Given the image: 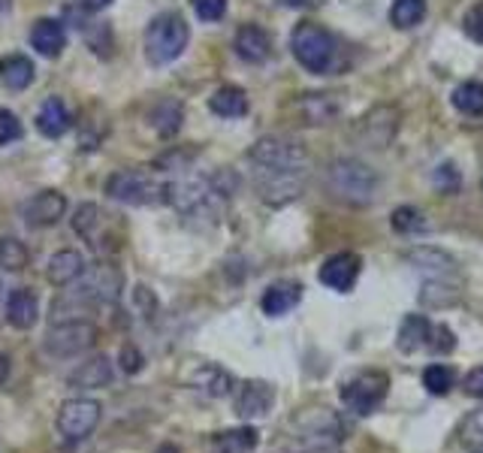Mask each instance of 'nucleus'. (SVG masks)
<instances>
[{"label":"nucleus","instance_id":"2","mask_svg":"<svg viewBox=\"0 0 483 453\" xmlns=\"http://www.w3.org/2000/svg\"><path fill=\"white\" fill-rule=\"evenodd\" d=\"M290 52L309 73L327 76L339 61V46L327 27L314 22H299L290 34Z\"/></svg>","mask_w":483,"mask_h":453},{"label":"nucleus","instance_id":"39","mask_svg":"<svg viewBox=\"0 0 483 453\" xmlns=\"http://www.w3.org/2000/svg\"><path fill=\"white\" fill-rule=\"evenodd\" d=\"M457 170H453L450 163H445V166H438V173H436V184L441 191H447V194H453L457 191Z\"/></svg>","mask_w":483,"mask_h":453},{"label":"nucleus","instance_id":"36","mask_svg":"<svg viewBox=\"0 0 483 453\" xmlns=\"http://www.w3.org/2000/svg\"><path fill=\"white\" fill-rule=\"evenodd\" d=\"M194 13L203 18V22H218L226 13V0H194Z\"/></svg>","mask_w":483,"mask_h":453},{"label":"nucleus","instance_id":"34","mask_svg":"<svg viewBox=\"0 0 483 453\" xmlns=\"http://www.w3.org/2000/svg\"><path fill=\"white\" fill-rule=\"evenodd\" d=\"M390 224H393V230H399V233H417V230H423V226H426L423 215L414 209V205H402V209L393 212Z\"/></svg>","mask_w":483,"mask_h":453},{"label":"nucleus","instance_id":"35","mask_svg":"<svg viewBox=\"0 0 483 453\" xmlns=\"http://www.w3.org/2000/svg\"><path fill=\"white\" fill-rule=\"evenodd\" d=\"M462 31L475 39V43H483V0L466 13V18H462Z\"/></svg>","mask_w":483,"mask_h":453},{"label":"nucleus","instance_id":"25","mask_svg":"<svg viewBox=\"0 0 483 453\" xmlns=\"http://www.w3.org/2000/svg\"><path fill=\"white\" fill-rule=\"evenodd\" d=\"M209 110L221 118H242L245 112H248V97H245L242 88L224 85L209 97Z\"/></svg>","mask_w":483,"mask_h":453},{"label":"nucleus","instance_id":"41","mask_svg":"<svg viewBox=\"0 0 483 453\" xmlns=\"http://www.w3.org/2000/svg\"><path fill=\"white\" fill-rule=\"evenodd\" d=\"M466 393L468 396H475V399H483V366L471 369L466 375Z\"/></svg>","mask_w":483,"mask_h":453},{"label":"nucleus","instance_id":"42","mask_svg":"<svg viewBox=\"0 0 483 453\" xmlns=\"http://www.w3.org/2000/svg\"><path fill=\"white\" fill-rule=\"evenodd\" d=\"M9 369H13V363H9L6 353H0V384L9 378Z\"/></svg>","mask_w":483,"mask_h":453},{"label":"nucleus","instance_id":"38","mask_svg":"<svg viewBox=\"0 0 483 453\" xmlns=\"http://www.w3.org/2000/svg\"><path fill=\"white\" fill-rule=\"evenodd\" d=\"M453 348H457V342H453V332L447 327H432V344L429 351L436 353H450Z\"/></svg>","mask_w":483,"mask_h":453},{"label":"nucleus","instance_id":"26","mask_svg":"<svg viewBox=\"0 0 483 453\" xmlns=\"http://www.w3.org/2000/svg\"><path fill=\"white\" fill-rule=\"evenodd\" d=\"M191 384H194V390H200V393H205V396L218 399V396H226V393H230L233 378L226 375L224 369L212 366V363H203V366H196Z\"/></svg>","mask_w":483,"mask_h":453},{"label":"nucleus","instance_id":"45","mask_svg":"<svg viewBox=\"0 0 483 453\" xmlns=\"http://www.w3.org/2000/svg\"><path fill=\"white\" fill-rule=\"evenodd\" d=\"M9 6H13V0H0V13H6Z\"/></svg>","mask_w":483,"mask_h":453},{"label":"nucleus","instance_id":"23","mask_svg":"<svg viewBox=\"0 0 483 453\" xmlns=\"http://www.w3.org/2000/svg\"><path fill=\"white\" fill-rule=\"evenodd\" d=\"M112 384V363L103 357H94L82 363L73 375H70V387H79V390H94V387H110Z\"/></svg>","mask_w":483,"mask_h":453},{"label":"nucleus","instance_id":"30","mask_svg":"<svg viewBox=\"0 0 483 453\" xmlns=\"http://www.w3.org/2000/svg\"><path fill=\"white\" fill-rule=\"evenodd\" d=\"M27 263H31V251H27V245L13 239V236H4V239H0V266L9 269V272H18V269H25Z\"/></svg>","mask_w":483,"mask_h":453},{"label":"nucleus","instance_id":"16","mask_svg":"<svg viewBox=\"0 0 483 453\" xmlns=\"http://www.w3.org/2000/svg\"><path fill=\"white\" fill-rule=\"evenodd\" d=\"M85 275V258L73 248L58 251L52 260L46 266V279L55 288H70L73 281H79Z\"/></svg>","mask_w":483,"mask_h":453},{"label":"nucleus","instance_id":"7","mask_svg":"<svg viewBox=\"0 0 483 453\" xmlns=\"http://www.w3.org/2000/svg\"><path fill=\"white\" fill-rule=\"evenodd\" d=\"M73 230L79 233V239L88 242V248L94 251H118V226L112 221L110 212H103L100 205L82 203L73 215Z\"/></svg>","mask_w":483,"mask_h":453},{"label":"nucleus","instance_id":"12","mask_svg":"<svg viewBox=\"0 0 483 453\" xmlns=\"http://www.w3.org/2000/svg\"><path fill=\"white\" fill-rule=\"evenodd\" d=\"M64 212H67V200H64V194H58V191H39L22 205L25 224L37 226V230L58 224L64 218Z\"/></svg>","mask_w":483,"mask_h":453},{"label":"nucleus","instance_id":"19","mask_svg":"<svg viewBox=\"0 0 483 453\" xmlns=\"http://www.w3.org/2000/svg\"><path fill=\"white\" fill-rule=\"evenodd\" d=\"M73 124V115L70 110L64 106L61 97H48V100L39 106L37 112V131L48 136V140H58V136H64L67 131H70Z\"/></svg>","mask_w":483,"mask_h":453},{"label":"nucleus","instance_id":"29","mask_svg":"<svg viewBox=\"0 0 483 453\" xmlns=\"http://www.w3.org/2000/svg\"><path fill=\"white\" fill-rule=\"evenodd\" d=\"M453 106L468 115V118H480L483 115V82H462L457 91H453Z\"/></svg>","mask_w":483,"mask_h":453},{"label":"nucleus","instance_id":"37","mask_svg":"<svg viewBox=\"0 0 483 453\" xmlns=\"http://www.w3.org/2000/svg\"><path fill=\"white\" fill-rule=\"evenodd\" d=\"M18 136H22V121L9 110H0V145L16 142Z\"/></svg>","mask_w":483,"mask_h":453},{"label":"nucleus","instance_id":"21","mask_svg":"<svg viewBox=\"0 0 483 453\" xmlns=\"http://www.w3.org/2000/svg\"><path fill=\"white\" fill-rule=\"evenodd\" d=\"M31 46L37 48L39 55L46 58H58L67 46V31L58 18H39L31 31Z\"/></svg>","mask_w":483,"mask_h":453},{"label":"nucleus","instance_id":"46","mask_svg":"<svg viewBox=\"0 0 483 453\" xmlns=\"http://www.w3.org/2000/svg\"><path fill=\"white\" fill-rule=\"evenodd\" d=\"M0 290H4V284H0Z\"/></svg>","mask_w":483,"mask_h":453},{"label":"nucleus","instance_id":"10","mask_svg":"<svg viewBox=\"0 0 483 453\" xmlns=\"http://www.w3.org/2000/svg\"><path fill=\"white\" fill-rule=\"evenodd\" d=\"M100 402L97 399H67L58 411V432L64 441H85L100 423Z\"/></svg>","mask_w":483,"mask_h":453},{"label":"nucleus","instance_id":"3","mask_svg":"<svg viewBox=\"0 0 483 453\" xmlns=\"http://www.w3.org/2000/svg\"><path fill=\"white\" fill-rule=\"evenodd\" d=\"M187 39H191V27L184 18L179 13H161L145 27V55L152 64H170L187 48Z\"/></svg>","mask_w":483,"mask_h":453},{"label":"nucleus","instance_id":"24","mask_svg":"<svg viewBox=\"0 0 483 453\" xmlns=\"http://www.w3.org/2000/svg\"><path fill=\"white\" fill-rule=\"evenodd\" d=\"M432 344V323L423 314H408L399 327V348L405 353H417Z\"/></svg>","mask_w":483,"mask_h":453},{"label":"nucleus","instance_id":"31","mask_svg":"<svg viewBox=\"0 0 483 453\" xmlns=\"http://www.w3.org/2000/svg\"><path fill=\"white\" fill-rule=\"evenodd\" d=\"M453 381H457V375H453V369L445 366V363H432V366L423 369V387H426L432 396H447Z\"/></svg>","mask_w":483,"mask_h":453},{"label":"nucleus","instance_id":"4","mask_svg":"<svg viewBox=\"0 0 483 453\" xmlns=\"http://www.w3.org/2000/svg\"><path fill=\"white\" fill-rule=\"evenodd\" d=\"M166 184L170 182H161L149 170H121L110 175L106 194L127 205H154V203H166Z\"/></svg>","mask_w":483,"mask_h":453},{"label":"nucleus","instance_id":"32","mask_svg":"<svg viewBox=\"0 0 483 453\" xmlns=\"http://www.w3.org/2000/svg\"><path fill=\"white\" fill-rule=\"evenodd\" d=\"M459 441H462V448H466V450L483 453V408L471 411V415L462 420V427H459Z\"/></svg>","mask_w":483,"mask_h":453},{"label":"nucleus","instance_id":"28","mask_svg":"<svg viewBox=\"0 0 483 453\" xmlns=\"http://www.w3.org/2000/svg\"><path fill=\"white\" fill-rule=\"evenodd\" d=\"M423 18H426V0H393V6H390V22L396 25L399 31L417 27Z\"/></svg>","mask_w":483,"mask_h":453},{"label":"nucleus","instance_id":"27","mask_svg":"<svg viewBox=\"0 0 483 453\" xmlns=\"http://www.w3.org/2000/svg\"><path fill=\"white\" fill-rule=\"evenodd\" d=\"M0 79H4V85L13 88V91H25V88L34 82V64H31V58H25V55H6V58H0Z\"/></svg>","mask_w":483,"mask_h":453},{"label":"nucleus","instance_id":"33","mask_svg":"<svg viewBox=\"0 0 483 453\" xmlns=\"http://www.w3.org/2000/svg\"><path fill=\"white\" fill-rule=\"evenodd\" d=\"M152 121H154L157 133H161V136H173L182 127V106L175 103V100H163L152 112Z\"/></svg>","mask_w":483,"mask_h":453},{"label":"nucleus","instance_id":"43","mask_svg":"<svg viewBox=\"0 0 483 453\" xmlns=\"http://www.w3.org/2000/svg\"><path fill=\"white\" fill-rule=\"evenodd\" d=\"M288 6H318L320 0H284Z\"/></svg>","mask_w":483,"mask_h":453},{"label":"nucleus","instance_id":"1","mask_svg":"<svg viewBox=\"0 0 483 453\" xmlns=\"http://www.w3.org/2000/svg\"><path fill=\"white\" fill-rule=\"evenodd\" d=\"M248 161L254 163V184L266 203H288L302 194L305 175H309V154L299 142L266 136L251 145Z\"/></svg>","mask_w":483,"mask_h":453},{"label":"nucleus","instance_id":"22","mask_svg":"<svg viewBox=\"0 0 483 453\" xmlns=\"http://www.w3.org/2000/svg\"><path fill=\"white\" fill-rule=\"evenodd\" d=\"M257 429L251 427H239V429H224V432H215L209 438V453H251L257 448Z\"/></svg>","mask_w":483,"mask_h":453},{"label":"nucleus","instance_id":"6","mask_svg":"<svg viewBox=\"0 0 483 453\" xmlns=\"http://www.w3.org/2000/svg\"><path fill=\"white\" fill-rule=\"evenodd\" d=\"M124 275L115 269L112 263H97L91 272L85 269V275L79 279V288L70 297L58 300V302H70L73 309L79 305H103V302H115L118 293H121Z\"/></svg>","mask_w":483,"mask_h":453},{"label":"nucleus","instance_id":"9","mask_svg":"<svg viewBox=\"0 0 483 453\" xmlns=\"http://www.w3.org/2000/svg\"><path fill=\"white\" fill-rule=\"evenodd\" d=\"M94 342H97V327L91 321H61L46 332L43 348L52 353V357L67 360V357H76V353L88 351Z\"/></svg>","mask_w":483,"mask_h":453},{"label":"nucleus","instance_id":"20","mask_svg":"<svg viewBox=\"0 0 483 453\" xmlns=\"http://www.w3.org/2000/svg\"><path fill=\"white\" fill-rule=\"evenodd\" d=\"M302 300V284L297 281H278V284H272V288H266L263 293V311L269 314V318H284L290 309H297Z\"/></svg>","mask_w":483,"mask_h":453},{"label":"nucleus","instance_id":"8","mask_svg":"<svg viewBox=\"0 0 483 453\" xmlns=\"http://www.w3.org/2000/svg\"><path fill=\"white\" fill-rule=\"evenodd\" d=\"M387 387L390 381L383 372H360V375L341 384V402L353 415H372L387 399Z\"/></svg>","mask_w":483,"mask_h":453},{"label":"nucleus","instance_id":"40","mask_svg":"<svg viewBox=\"0 0 483 453\" xmlns=\"http://www.w3.org/2000/svg\"><path fill=\"white\" fill-rule=\"evenodd\" d=\"M121 366H124V372H140L142 369V353L133 348V344H127V348H121Z\"/></svg>","mask_w":483,"mask_h":453},{"label":"nucleus","instance_id":"13","mask_svg":"<svg viewBox=\"0 0 483 453\" xmlns=\"http://www.w3.org/2000/svg\"><path fill=\"white\" fill-rule=\"evenodd\" d=\"M360 266H362V260L357 258V254H351V251L332 254V258L320 266L318 279H320V284H327L330 290L348 293L360 279Z\"/></svg>","mask_w":483,"mask_h":453},{"label":"nucleus","instance_id":"44","mask_svg":"<svg viewBox=\"0 0 483 453\" xmlns=\"http://www.w3.org/2000/svg\"><path fill=\"white\" fill-rule=\"evenodd\" d=\"M112 4V0H88V6H91V9H103V6H110Z\"/></svg>","mask_w":483,"mask_h":453},{"label":"nucleus","instance_id":"11","mask_svg":"<svg viewBox=\"0 0 483 453\" xmlns=\"http://www.w3.org/2000/svg\"><path fill=\"white\" fill-rule=\"evenodd\" d=\"M396 131H399L396 106H374V110L360 121L357 140L366 145V149H387Z\"/></svg>","mask_w":483,"mask_h":453},{"label":"nucleus","instance_id":"18","mask_svg":"<svg viewBox=\"0 0 483 453\" xmlns=\"http://www.w3.org/2000/svg\"><path fill=\"white\" fill-rule=\"evenodd\" d=\"M39 318V300L34 290L18 288L6 297V321L16 330H31Z\"/></svg>","mask_w":483,"mask_h":453},{"label":"nucleus","instance_id":"5","mask_svg":"<svg viewBox=\"0 0 483 453\" xmlns=\"http://www.w3.org/2000/svg\"><path fill=\"white\" fill-rule=\"evenodd\" d=\"M330 191L339 196V200L366 205L374 200L378 179H374V173L360 161H335L330 166Z\"/></svg>","mask_w":483,"mask_h":453},{"label":"nucleus","instance_id":"14","mask_svg":"<svg viewBox=\"0 0 483 453\" xmlns=\"http://www.w3.org/2000/svg\"><path fill=\"white\" fill-rule=\"evenodd\" d=\"M275 453H341L339 427H335V423L330 429L314 427L309 432H302V436H297L293 441H288V445H281Z\"/></svg>","mask_w":483,"mask_h":453},{"label":"nucleus","instance_id":"17","mask_svg":"<svg viewBox=\"0 0 483 453\" xmlns=\"http://www.w3.org/2000/svg\"><path fill=\"white\" fill-rule=\"evenodd\" d=\"M233 46H236V55H239L242 61H248V64H263L266 58H269V52H272V39H269V34H266L260 25L239 27Z\"/></svg>","mask_w":483,"mask_h":453},{"label":"nucleus","instance_id":"15","mask_svg":"<svg viewBox=\"0 0 483 453\" xmlns=\"http://www.w3.org/2000/svg\"><path fill=\"white\" fill-rule=\"evenodd\" d=\"M275 402V390L266 381H248L242 384V393L236 399V411H239L242 420H260L269 415Z\"/></svg>","mask_w":483,"mask_h":453}]
</instances>
